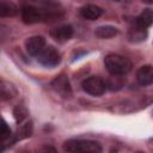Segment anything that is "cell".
Instances as JSON below:
<instances>
[{"mask_svg": "<svg viewBox=\"0 0 153 153\" xmlns=\"http://www.w3.org/2000/svg\"><path fill=\"white\" fill-rule=\"evenodd\" d=\"M104 65L108 72L112 75L120 76L127 74L131 69V62L126 56L118 54H109L104 57Z\"/></svg>", "mask_w": 153, "mask_h": 153, "instance_id": "6da1fadb", "label": "cell"}, {"mask_svg": "<svg viewBox=\"0 0 153 153\" xmlns=\"http://www.w3.org/2000/svg\"><path fill=\"white\" fill-rule=\"evenodd\" d=\"M63 149L68 153H100L102 146L93 140H68L63 143Z\"/></svg>", "mask_w": 153, "mask_h": 153, "instance_id": "7a4b0ae2", "label": "cell"}, {"mask_svg": "<svg viewBox=\"0 0 153 153\" xmlns=\"http://www.w3.org/2000/svg\"><path fill=\"white\" fill-rule=\"evenodd\" d=\"M56 14H53L51 11L41 10L32 5H24L22 7V19L25 24H35L38 22L48 20V18H55Z\"/></svg>", "mask_w": 153, "mask_h": 153, "instance_id": "3957f363", "label": "cell"}, {"mask_svg": "<svg viewBox=\"0 0 153 153\" xmlns=\"http://www.w3.org/2000/svg\"><path fill=\"white\" fill-rule=\"evenodd\" d=\"M38 62L45 67H55L60 63L61 61V55L60 53L51 45L49 47H45L39 54H38V57H37Z\"/></svg>", "mask_w": 153, "mask_h": 153, "instance_id": "277c9868", "label": "cell"}, {"mask_svg": "<svg viewBox=\"0 0 153 153\" xmlns=\"http://www.w3.org/2000/svg\"><path fill=\"white\" fill-rule=\"evenodd\" d=\"M81 86H82V90L86 93L91 94V96H100V94H103L105 92V88H106L105 82L98 76H88V78H86L82 81Z\"/></svg>", "mask_w": 153, "mask_h": 153, "instance_id": "5b68a950", "label": "cell"}, {"mask_svg": "<svg viewBox=\"0 0 153 153\" xmlns=\"http://www.w3.org/2000/svg\"><path fill=\"white\" fill-rule=\"evenodd\" d=\"M51 87L55 90L56 93H59L63 98L71 97V94H72V87H71L69 80H68V78L65 74L57 75L51 81Z\"/></svg>", "mask_w": 153, "mask_h": 153, "instance_id": "8992f818", "label": "cell"}, {"mask_svg": "<svg viewBox=\"0 0 153 153\" xmlns=\"http://www.w3.org/2000/svg\"><path fill=\"white\" fill-rule=\"evenodd\" d=\"M25 48H26V51L30 55L36 56V55H38L45 48V39L42 36H32V37H29L25 41Z\"/></svg>", "mask_w": 153, "mask_h": 153, "instance_id": "52a82bcc", "label": "cell"}, {"mask_svg": "<svg viewBox=\"0 0 153 153\" xmlns=\"http://www.w3.org/2000/svg\"><path fill=\"white\" fill-rule=\"evenodd\" d=\"M50 36L57 42H66L73 36V27L71 25H61L50 30Z\"/></svg>", "mask_w": 153, "mask_h": 153, "instance_id": "ba28073f", "label": "cell"}, {"mask_svg": "<svg viewBox=\"0 0 153 153\" xmlns=\"http://www.w3.org/2000/svg\"><path fill=\"white\" fill-rule=\"evenodd\" d=\"M137 82L142 86H148L153 82V67L151 65H145L139 68L136 73Z\"/></svg>", "mask_w": 153, "mask_h": 153, "instance_id": "9c48e42d", "label": "cell"}, {"mask_svg": "<svg viewBox=\"0 0 153 153\" xmlns=\"http://www.w3.org/2000/svg\"><path fill=\"white\" fill-rule=\"evenodd\" d=\"M80 14L84 19H87V20H96L98 19L102 14H103V10L97 6V5H92V4H88V5H85L81 7L80 10Z\"/></svg>", "mask_w": 153, "mask_h": 153, "instance_id": "30bf717a", "label": "cell"}, {"mask_svg": "<svg viewBox=\"0 0 153 153\" xmlns=\"http://www.w3.org/2000/svg\"><path fill=\"white\" fill-rule=\"evenodd\" d=\"M152 20H153V13L149 8H146L143 10V12L136 18L135 20V24H136V27L139 30H145L147 29L148 26H151L152 24Z\"/></svg>", "mask_w": 153, "mask_h": 153, "instance_id": "8fae6325", "label": "cell"}, {"mask_svg": "<svg viewBox=\"0 0 153 153\" xmlns=\"http://www.w3.org/2000/svg\"><path fill=\"white\" fill-rule=\"evenodd\" d=\"M94 35L98 37V38H102V39H108V38H111L114 36L117 35V29L115 26H111V25H103V26H98L94 31Z\"/></svg>", "mask_w": 153, "mask_h": 153, "instance_id": "7c38bea8", "label": "cell"}, {"mask_svg": "<svg viewBox=\"0 0 153 153\" xmlns=\"http://www.w3.org/2000/svg\"><path fill=\"white\" fill-rule=\"evenodd\" d=\"M17 13V8L11 2H4L0 1V16L1 17H10L14 16Z\"/></svg>", "mask_w": 153, "mask_h": 153, "instance_id": "4fadbf2b", "label": "cell"}, {"mask_svg": "<svg viewBox=\"0 0 153 153\" xmlns=\"http://www.w3.org/2000/svg\"><path fill=\"white\" fill-rule=\"evenodd\" d=\"M32 133V123L31 122H26L24 124L20 126V128L18 129V135H17V139L22 140V139H25L27 136H30Z\"/></svg>", "mask_w": 153, "mask_h": 153, "instance_id": "5bb4252c", "label": "cell"}, {"mask_svg": "<svg viewBox=\"0 0 153 153\" xmlns=\"http://www.w3.org/2000/svg\"><path fill=\"white\" fill-rule=\"evenodd\" d=\"M13 115H14L16 121H17L18 123H20V122H23V121L27 117V110H26V108L23 106V105H17V106L14 108V110H13Z\"/></svg>", "mask_w": 153, "mask_h": 153, "instance_id": "9a60e30c", "label": "cell"}, {"mask_svg": "<svg viewBox=\"0 0 153 153\" xmlns=\"http://www.w3.org/2000/svg\"><path fill=\"white\" fill-rule=\"evenodd\" d=\"M11 136V129L7 126V123L0 117V140L5 141Z\"/></svg>", "mask_w": 153, "mask_h": 153, "instance_id": "2e32d148", "label": "cell"}, {"mask_svg": "<svg viewBox=\"0 0 153 153\" xmlns=\"http://www.w3.org/2000/svg\"><path fill=\"white\" fill-rule=\"evenodd\" d=\"M37 153H57V151H56L53 146L45 145V146H42V147L37 151Z\"/></svg>", "mask_w": 153, "mask_h": 153, "instance_id": "e0dca14e", "label": "cell"}, {"mask_svg": "<svg viewBox=\"0 0 153 153\" xmlns=\"http://www.w3.org/2000/svg\"><path fill=\"white\" fill-rule=\"evenodd\" d=\"M4 149H5V141L0 140V153H1Z\"/></svg>", "mask_w": 153, "mask_h": 153, "instance_id": "ac0fdd59", "label": "cell"}, {"mask_svg": "<svg viewBox=\"0 0 153 153\" xmlns=\"http://www.w3.org/2000/svg\"><path fill=\"white\" fill-rule=\"evenodd\" d=\"M136 153H145V152H136Z\"/></svg>", "mask_w": 153, "mask_h": 153, "instance_id": "d6986e66", "label": "cell"}]
</instances>
